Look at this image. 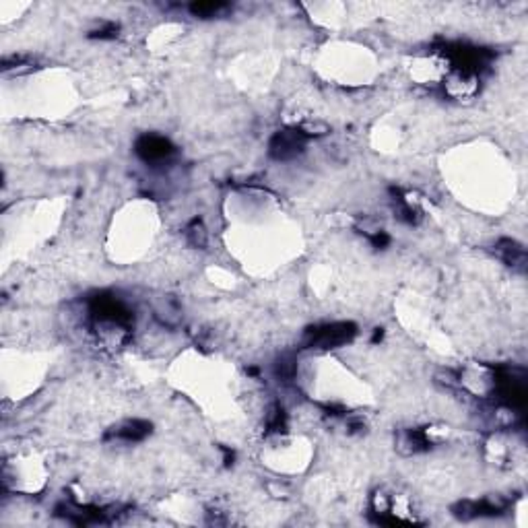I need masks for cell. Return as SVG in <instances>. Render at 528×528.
<instances>
[{
    "instance_id": "obj_1",
    "label": "cell",
    "mask_w": 528,
    "mask_h": 528,
    "mask_svg": "<svg viewBox=\"0 0 528 528\" xmlns=\"http://www.w3.org/2000/svg\"><path fill=\"white\" fill-rule=\"evenodd\" d=\"M89 318L97 335H126L134 326L132 310L114 294H97L89 299Z\"/></svg>"
},
{
    "instance_id": "obj_2",
    "label": "cell",
    "mask_w": 528,
    "mask_h": 528,
    "mask_svg": "<svg viewBox=\"0 0 528 528\" xmlns=\"http://www.w3.org/2000/svg\"><path fill=\"white\" fill-rule=\"evenodd\" d=\"M357 335V326L353 322H328L310 326L303 335L305 349H337L351 343Z\"/></svg>"
},
{
    "instance_id": "obj_3",
    "label": "cell",
    "mask_w": 528,
    "mask_h": 528,
    "mask_svg": "<svg viewBox=\"0 0 528 528\" xmlns=\"http://www.w3.org/2000/svg\"><path fill=\"white\" fill-rule=\"evenodd\" d=\"M310 134L303 128H285L273 134L269 143V155L277 161H291L303 153Z\"/></svg>"
},
{
    "instance_id": "obj_4",
    "label": "cell",
    "mask_w": 528,
    "mask_h": 528,
    "mask_svg": "<svg viewBox=\"0 0 528 528\" xmlns=\"http://www.w3.org/2000/svg\"><path fill=\"white\" fill-rule=\"evenodd\" d=\"M134 151L145 163H151V166H161L176 155V147L172 145V141L161 134L138 136L134 143Z\"/></svg>"
},
{
    "instance_id": "obj_5",
    "label": "cell",
    "mask_w": 528,
    "mask_h": 528,
    "mask_svg": "<svg viewBox=\"0 0 528 528\" xmlns=\"http://www.w3.org/2000/svg\"><path fill=\"white\" fill-rule=\"evenodd\" d=\"M153 431V425L145 419H126L120 425L112 427L106 433V440H118V442H126V444H136L143 442L145 438H149Z\"/></svg>"
},
{
    "instance_id": "obj_6",
    "label": "cell",
    "mask_w": 528,
    "mask_h": 528,
    "mask_svg": "<svg viewBox=\"0 0 528 528\" xmlns=\"http://www.w3.org/2000/svg\"><path fill=\"white\" fill-rule=\"evenodd\" d=\"M495 254L499 256V260H504V262H506L508 266H512V269L525 266V262H527V252H525V248H522L518 241L508 239V237H504V239H499V241L495 243Z\"/></svg>"
},
{
    "instance_id": "obj_7",
    "label": "cell",
    "mask_w": 528,
    "mask_h": 528,
    "mask_svg": "<svg viewBox=\"0 0 528 528\" xmlns=\"http://www.w3.org/2000/svg\"><path fill=\"white\" fill-rule=\"evenodd\" d=\"M188 10L194 15V17H200V19H211V17H219L223 15L225 10H230V4L227 2H221V0H211V2H192L188 6Z\"/></svg>"
},
{
    "instance_id": "obj_8",
    "label": "cell",
    "mask_w": 528,
    "mask_h": 528,
    "mask_svg": "<svg viewBox=\"0 0 528 528\" xmlns=\"http://www.w3.org/2000/svg\"><path fill=\"white\" fill-rule=\"evenodd\" d=\"M275 374H277V378L281 382H291L295 378V374H297V363H295L294 357L291 355L281 357L277 361V365H275Z\"/></svg>"
},
{
    "instance_id": "obj_9",
    "label": "cell",
    "mask_w": 528,
    "mask_h": 528,
    "mask_svg": "<svg viewBox=\"0 0 528 528\" xmlns=\"http://www.w3.org/2000/svg\"><path fill=\"white\" fill-rule=\"evenodd\" d=\"M186 237L194 248H205L207 246V230L202 225L200 219H194L188 227H186Z\"/></svg>"
},
{
    "instance_id": "obj_10",
    "label": "cell",
    "mask_w": 528,
    "mask_h": 528,
    "mask_svg": "<svg viewBox=\"0 0 528 528\" xmlns=\"http://www.w3.org/2000/svg\"><path fill=\"white\" fill-rule=\"evenodd\" d=\"M266 425H269V431H275V433L285 431V427H287V415H285L281 405H273V409L269 413Z\"/></svg>"
},
{
    "instance_id": "obj_11",
    "label": "cell",
    "mask_w": 528,
    "mask_h": 528,
    "mask_svg": "<svg viewBox=\"0 0 528 528\" xmlns=\"http://www.w3.org/2000/svg\"><path fill=\"white\" fill-rule=\"evenodd\" d=\"M116 35L118 25H114V23H106L104 27L91 31V38H95V40H112V38H116Z\"/></svg>"
},
{
    "instance_id": "obj_12",
    "label": "cell",
    "mask_w": 528,
    "mask_h": 528,
    "mask_svg": "<svg viewBox=\"0 0 528 528\" xmlns=\"http://www.w3.org/2000/svg\"><path fill=\"white\" fill-rule=\"evenodd\" d=\"M221 452H223V463H225V467H230V465H234V450H230V448H225V446H221Z\"/></svg>"
}]
</instances>
